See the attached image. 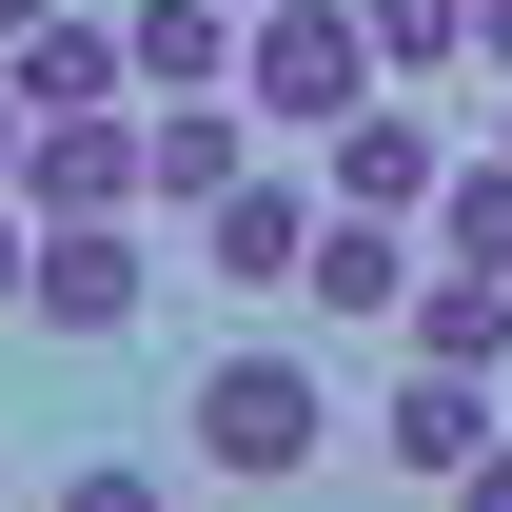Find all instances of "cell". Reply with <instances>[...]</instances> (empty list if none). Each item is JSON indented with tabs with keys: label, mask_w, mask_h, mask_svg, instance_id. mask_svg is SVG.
Returning <instances> with one entry per match:
<instances>
[{
	"label": "cell",
	"mask_w": 512,
	"mask_h": 512,
	"mask_svg": "<svg viewBox=\"0 0 512 512\" xmlns=\"http://www.w3.org/2000/svg\"><path fill=\"white\" fill-rule=\"evenodd\" d=\"M178 434H197L217 493H296V473L335 453V375H316V355H276V335H237V355L178 394Z\"/></svg>",
	"instance_id": "6da1fadb"
},
{
	"label": "cell",
	"mask_w": 512,
	"mask_h": 512,
	"mask_svg": "<svg viewBox=\"0 0 512 512\" xmlns=\"http://www.w3.org/2000/svg\"><path fill=\"white\" fill-rule=\"evenodd\" d=\"M375 79H394V60H375V0H256V60H237V99H256L276 138H335Z\"/></svg>",
	"instance_id": "7a4b0ae2"
},
{
	"label": "cell",
	"mask_w": 512,
	"mask_h": 512,
	"mask_svg": "<svg viewBox=\"0 0 512 512\" xmlns=\"http://www.w3.org/2000/svg\"><path fill=\"white\" fill-rule=\"evenodd\" d=\"M20 197H40V217H158V119H119V99L40 119L20 138Z\"/></svg>",
	"instance_id": "3957f363"
},
{
	"label": "cell",
	"mask_w": 512,
	"mask_h": 512,
	"mask_svg": "<svg viewBox=\"0 0 512 512\" xmlns=\"http://www.w3.org/2000/svg\"><path fill=\"white\" fill-rule=\"evenodd\" d=\"M138 296H158V256H138V217H40V335H60V355L138 335Z\"/></svg>",
	"instance_id": "277c9868"
},
{
	"label": "cell",
	"mask_w": 512,
	"mask_h": 512,
	"mask_svg": "<svg viewBox=\"0 0 512 512\" xmlns=\"http://www.w3.org/2000/svg\"><path fill=\"white\" fill-rule=\"evenodd\" d=\"M375 453L414 473V493H473V473H493V375H453V355H414V375L375 394Z\"/></svg>",
	"instance_id": "5b68a950"
},
{
	"label": "cell",
	"mask_w": 512,
	"mask_h": 512,
	"mask_svg": "<svg viewBox=\"0 0 512 512\" xmlns=\"http://www.w3.org/2000/svg\"><path fill=\"white\" fill-rule=\"evenodd\" d=\"M316 217H335V197H296V178L197 197V276H217V296H296V276H316Z\"/></svg>",
	"instance_id": "8992f818"
},
{
	"label": "cell",
	"mask_w": 512,
	"mask_h": 512,
	"mask_svg": "<svg viewBox=\"0 0 512 512\" xmlns=\"http://www.w3.org/2000/svg\"><path fill=\"white\" fill-rule=\"evenodd\" d=\"M316 316H414V217H375V197H335L316 217V276H296Z\"/></svg>",
	"instance_id": "52a82bcc"
},
{
	"label": "cell",
	"mask_w": 512,
	"mask_h": 512,
	"mask_svg": "<svg viewBox=\"0 0 512 512\" xmlns=\"http://www.w3.org/2000/svg\"><path fill=\"white\" fill-rule=\"evenodd\" d=\"M335 197L434 217V197H453V138H434V119H394V99H355V119H335Z\"/></svg>",
	"instance_id": "ba28073f"
},
{
	"label": "cell",
	"mask_w": 512,
	"mask_h": 512,
	"mask_svg": "<svg viewBox=\"0 0 512 512\" xmlns=\"http://www.w3.org/2000/svg\"><path fill=\"white\" fill-rule=\"evenodd\" d=\"M0 60H20L40 119H79V99H119V79H138V20H79V0H60V20H40V40H0Z\"/></svg>",
	"instance_id": "9c48e42d"
},
{
	"label": "cell",
	"mask_w": 512,
	"mask_h": 512,
	"mask_svg": "<svg viewBox=\"0 0 512 512\" xmlns=\"http://www.w3.org/2000/svg\"><path fill=\"white\" fill-rule=\"evenodd\" d=\"M414 355L512 375V276H493V256H434V276H414Z\"/></svg>",
	"instance_id": "30bf717a"
},
{
	"label": "cell",
	"mask_w": 512,
	"mask_h": 512,
	"mask_svg": "<svg viewBox=\"0 0 512 512\" xmlns=\"http://www.w3.org/2000/svg\"><path fill=\"white\" fill-rule=\"evenodd\" d=\"M256 178V99H178L158 119V217H197V197H237Z\"/></svg>",
	"instance_id": "8fae6325"
},
{
	"label": "cell",
	"mask_w": 512,
	"mask_h": 512,
	"mask_svg": "<svg viewBox=\"0 0 512 512\" xmlns=\"http://www.w3.org/2000/svg\"><path fill=\"white\" fill-rule=\"evenodd\" d=\"M434 256H493V276H512V138H473V158H453V197H434Z\"/></svg>",
	"instance_id": "7c38bea8"
},
{
	"label": "cell",
	"mask_w": 512,
	"mask_h": 512,
	"mask_svg": "<svg viewBox=\"0 0 512 512\" xmlns=\"http://www.w3.org/2000/svg\"><path fill=\"white\" fill-rule=\"evenodd\" d=\"M375 60L394 79H453V60H473V0H375Z\"/></svg>",
	"instance_id": "4fadbf2b"
},
{
	"label": "cell",
	"mask_w": 512,
	"mask_h": 512,
	"mask_svg": "<svg viewBox=\"0 0 512 512\" xmlns=\"http://www.w3.org/2000/svg\"><path fill=\"white\" fill-rule=\"evenodd\" d=\"M0 316H40V197H0Z\"/></svg>",
	"instance_id": "5bb4252c"
},
{
	"label": "cell",
	"mask_w": 512,
	"mask_h": 512,
	"mask_svg": "<svg viewBox=\"0 0 512 512\" xmlns=\"http://www.w3.org/2000/svg\"><path fill=\"white\" fill-rule=\"evenodd\" d=\"M20 138H40V99H20V60H0V178H20Z\"/></svg>",
	"instance_id": "9a60e30c"
},
{
	"label": "cell",
	"mask_w": 512,
	"mask_h": 512,
	"mask_svg": "<svg viewBox=\"0 0 512 512\" xmlns=\"http://www.w3.org/2000/svg\"><path fill=\"white\" fill-rule=\"evenodd\" d=\"M473 79H512V0H473Z\"/></svg>",
	"instance_id": "2e32d148"
},
{
	"label": "cell",
	"mask_w": 512,
	"mask_h": 512,
	"mask_svg": "<svg viewBox=\"0 0 512 512\" xmlns=\"http://www.w3.org/2000/svg\"><path fill=\"white\" fill-rule=\"evenodd\" d=\"M40 20H60V0H0V40H40Z\"/></svg>",
	"instance_id": "e0dca14e"
},
{
	"label": "cell",
	"mask_w": 512,
	"mask_h": 512,
	"mask_svg": "<svg viewBox=\"0 0 512 512\" xmlns=\"http://www.w3.org/2000/svg\"><path fill=\"white\" fill-rule=\"evenodd\" d=\"M493 138H512V79H493Z\"/></svg>",
	"instance_id": "ac0fdd59"
}]
</instances>
